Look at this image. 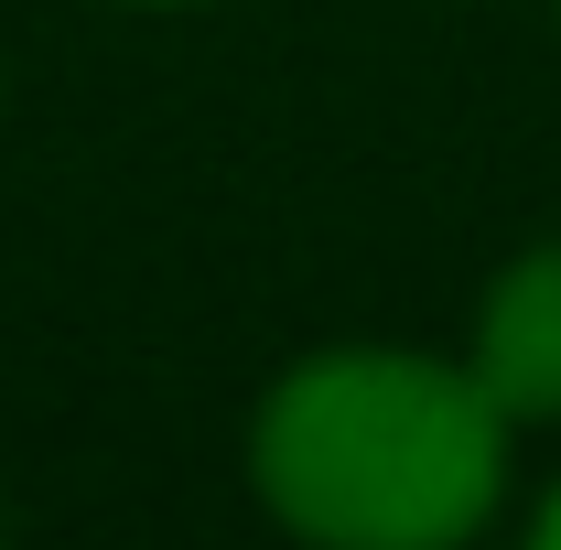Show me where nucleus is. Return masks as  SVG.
Returning <instances> with one entry per match:
<instances>
[{
    "label": "nucleus",
    "mask_w": 561,
    "mask_h": 550,
    "mask_svg": "<svg viewBox=\"0 0 561 550\" xmlns=\"http://www.w3.org/2000/svg\"><path fill=\"white\" fill-rule=\"evenodd\" d=\"M476 389L507 421H551L561 411V249L518 260L486 291V324H476Z\"/></svg>",
    "instance_id": "nucleus-2"
},
{
    "label": "nucleus",
    "mask_w": 561,
    "mask_h": 550,
    "mask_svg": "<svg viewBox=\"0 0 561 550\" xmlns=\"http://www.w3.org/2000/svg\"><path fill=\"white\" fill-rule=\"evenodd\" d=\"M496 411L476 367L432 356H313L260 411V496L302 540L346 550H432L465 540L496 496Z\"/></svg>",
    "instance_id": "nucleus-1"
},
{
    "label": "nucleus",
    "mask_w": 561,
    "mask_h": 550,
    "mask_svg": "<svg viewBox=\"0 0 561 550\" xmlns=\"http://www.w3.org/2000/svg\"><path fill=\"white\" fill-rule=\"evenodd\" d=\"M540 540H551V550H561V496H551V507H540Z\"/></svg>",
    "instance_id": "nucleus-3"
}]
</instances>
